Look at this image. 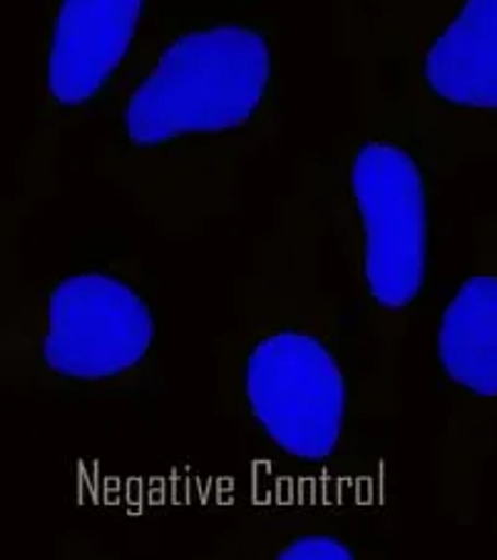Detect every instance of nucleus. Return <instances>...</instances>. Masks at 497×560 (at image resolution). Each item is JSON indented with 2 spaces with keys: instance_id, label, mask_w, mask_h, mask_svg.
Listing matches in <instances>:
<instances>
[{
  "instance_id": "obj_1",
  "label": "nucleus",
  "mask_w": 497,
  "mask_h": 560,
  "mask_svg": "<svg viewBox=\"0 0 497 560\" xmlns=\"http://www.w3.org/2000/svg\"><path fill=\"white\" fill-rule=\"evenodd\" d=\"M95 120L99 183L159 240L204 237L282 142V25L249 5L157 3Z\"/></svg>"
},
{
  "instance_id": "obj_2",
  "label": "nucleus",
  "mask_w": 497,
  "mask_h": 560,
  "mask_svg": "<svg viewBox=\"0 0 497 560\" xmlns=\"http://www.w3.org/2000/svg\"><path fill=\"white\" fill-rule=\"evenodd\" d=\"M331 237L321 158L304 155L234 277L232 324L214 339V411L241 458L341 505L374 476L376 456L360 419L351 310L327 275Z\"/></svg>"
},
{
  "instance_id": "obj_8",
  "label": "nucleus",
  "mask_w": 497,
  "mask_h": 560,
  "mask_svg": "<svg viewBox=\"0 0 497 560\" xmlns=\"http://www.w3.org/2000/svg\"><path fill=\"white\" fill-rule=\"evenodd\" d=\"M388 550L358 528L351 509L331 503L257 505L222 528L199 558H386Z\"/></svg>"
},
{
  "instance_id": "obj_4",
  "label": "nucleus",
  "mask_w": 497,
  "mask_h": 560,
  "mask_svg": "<svg viewBox=\"0 0 497 560\" xmlns=\"http://www.w3.org/2000/svg\"><path fill=\"white\" fill-rule=\"evenodd\" d=\"M25 224L0 214V388L45 404L144 401L162 386L155 277L138 255L28 277Z\"/></svg>"
},
{
  "instance_id": "obj_9",
  "label": "nucleus",
  "mask_w": 497,
  "mask_h": 560,
  "mask_svg": "<svg viewBox=\"0 0 497 560\" xmlns=\"http://www.w3.org/2000/svg\"><path fill=\"white\" fill-rule=\"evenodd\" d=\"M490 530H493L495 536H497V513H495V516H493V526H490Z\"/></svg>"
},
{
  "instance_id": "obj_3",
  "label": "nucleus",
  "mask_w": 497,
  "mask_h": 560,
  "mask_svg": "<svg viewBox=\"0 0 497 560\" xmlns=\"http://www.w3.org/2000/svg\"><path fill=\"white\" fill-rule=\"evenodd\" d=\"M351 68L354 125L321 158L333 242L351 284L364 423L395 421L405 351L433 275V173L413 113L383 62L333 50Z\"/></svg>"
},
{
  "instance_id": "obj_6",
  "label": "nucleus",
  "mask_w": 497,
  "mask_h": 560,
  "mask_svg": "<svg viewBox=\"0 0 497 560\" xmlns=\"http://www.w3.org/2000/svg\"><path fill=\"white\" fill-rule=\"evenodd\" d=\"M159 0H43L33 107L0 214L23 224L60 200L66 148L110 95Z\"/></svg>"
},
{
  "instance_id": "obj_5",
  "label": "nucleus",
  "mask_w": 497,
  "mask_h": 560,
  "mask_svg": "<svg viewBox=\"0 0 497 560\" xmlns=\"http://www.w3.org/2000/svg\"><path fill=\"white\" fill-rule=\"evenodd\" d=\"M343 48L383 62L438 179L497 162V0H336Z\"/></svg>"
},
{
  "instance_id": "obj_7",
  "label": "nucleus",
  "mask_w": 497,
  "mask_h": 560,
  "mask_svg": "<svg viewBox=\"0 0 497 560\" xmlns=\"http://www.w3.org/2000/svg\"><path fill=\"white\" fill-rule=\"evenodd\" d=\"M436 384L442 421L430 448L433 513L473 528L497 458V210L473 220L468 265L438 312Z\"/></svg>"
}]
</instances>
